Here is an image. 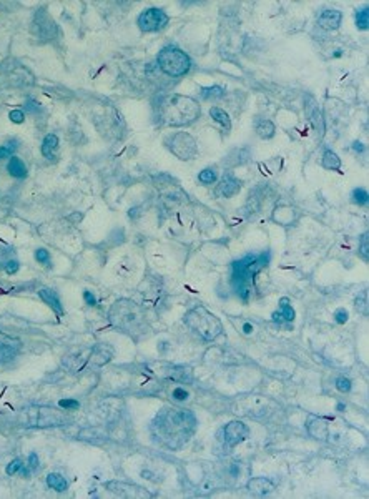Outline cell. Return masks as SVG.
Returning <instances> with one entry per match:
<instances>
[{
	"instance_id": "6da1fadb",
	"label": "cell",
	"mask_w": 369,
	"mask_h": 499,
	"mask_svg": "<svg viewBox=\"0 0 369 499\" xmlns=\"http://www.w3.org/2000/svg\"><path fill=\"white\" fill-rule=\"evenodd\" d=\"M196 429V418L188 409L168 408L157 414L152 423L153 436L163 446L170 449H180L193 436Z\"/></svg>"
},
{
	"instance_id": "7a4b0ae2",
	"label": "cell",
	"mask_w": 369,
	"mask_h": 499,
	"mask_svg": "<svg viewBox=\"0 0 369 499\" xmlns=\"http://www.w3.org/2000/svg\"><path fill=\"white\" fill-rule=\"evenodd\" d=\"M201 108L191 97L186 95H165L160 98L158 115L160 120L168 127H184L193 123L199 117Z\"/></svg>"
},
{
	"instance_id": "3957f363",
	"label": "cell",
	"mask_w": 369,
	"mask_h": 499,
	"mask_svg": "<svg viewBox=\"0 0 369 499\" xmlns=\"http://www.w3.org/2000/svg\"><path fill=\"white\" fill-rule=\"evenodd\" d=\"M269 263V253H259V254H248L238 261L233 263V274H231V284L234 291L243 301H248L249 294L253 289L254 276L261 271Z\"/></svg>"
},
{
	"instance_id": "277c9868",
	"label": "cell",
	"mask_w": 369,
	"mask_h": 499,
	"mask_svg": "<svg viewBox=\"0 0 369 499\" xmlns=\"http://www.w3.org/2000/svg\"><path fill=\"white\" fill-rule=\"evenodd\" d=\"M184 323L206 341H213L223 333V324L219 321V318L203 306L189 309L184 314Z\"/></svg>"
},
{
	"instance_id": "5b68a950",
	"label": "cell",
	"mask_w": 369,
	"mask_h": 499,
	"mask_svg": "<svg viewBox=\"0 0 369 499\" xmlns=\"http://www.w3.org/2000/svg\"><path fill=\"white\" fill-rule=\"evenodd\" d=\"M158 67L163 73H167L168 77L178 78L183 77L189 72L191 68V58L188 57L183 50H180L178 47H173V45H168L160 50L158 57H157Z\"/></svg>"
},
{
	"instance_id": "8992f818",
	"label": "cell",
	"mask_w": 369,
	"mask_h": 499,
	"mask_svg": "<svg viewBox=\"0 0 369 499\" xmlns=\"http://www.w3.org/2000/svg\"><path fill=\"white\" fill-rule=\"evenodd\" d=\"M142 316L140 309L137 308V304H133L132 301H127V299H122V301H117L113 304L112 311H110V319L117 328H122L123 331H133L140 328L142 324Z\"/></svg>"
},
{
	"instance_id": "52a82bcc",
	"label": "cell",
	"mask_w": 369,
	"mask_h": 499,
	"mask_svg": "<svg viewBox=\"0 0 369 499\" xmlns=\"http://www.w3.org/2000/svg\"><path fill=\"white\" fill-rule=\"evenodd\" d=\"M167 145L175 157L180 160H191L198 152L196 140L186 132H177L167 138Z\"/></svg>"
},
{
	"instance_id": "ba28073f",
	"label": "cell",
	"mask_w": 369,
	"mask_h": 499,
	"mask_svg": "<svg viewBox=\"0 0 369 499\" xmlns=\"http://www.w3.org/2000/svg\"><path fill=\"white\" fill-rule=\"evenodd\" d=\"M168 15L165 13V10L162 8H157V7H152V8H147V10H143L142 13L138 15V20H137V23H138V27L142 32H158V30H162L167 27V23H168Z\"/></svg>"
},
{
	"instance_id": "9c48e42d",
	"label": "cell",
	"mask_w": 369,
	"mask_h": 499,
	"mask_svg": "<svg viewBox=\"0 0 369 499\" xmlns=\"http://www.w3.org/2000/svg\"><path fill=\"white\" fill-rule=\"evenodd\" d=\"M105 488L108 489L110 493L117 494L120 498H127V499H147L152 498L147 489L142 486H137V484H130L123 481H108L105 484Z\"/></svg>"
},
{
	"instance_id": "30bf717a",
	"label": "cell",
	"mask_w": 369,
	"mask_h": 499,
	"mask_svg": "<svg viewBox=\"0 0 369 499\" xmlns=\"http://www.w3.org/2000/svg\"><path fill=\"white\" fill-rule=\"evenodd\" d=\"M28 413L32 416H28L27 423L32 424V426H40V428H45V426H52V424H60L63 421L62 414L60 413H55L53 409L50 408H35V409H28Z\"/></svg>"
},
{
	"instance_id": "8fae6325",
	"label": "cell",
	"mask_w": 369,
	"mask_h": 499,
	"mask_svg": "<svg viewBox=\"0 0 369 499\" xmlns=\"http://www.w3.org/2000/svg\"><path fill=\"white\" fill-rule=\"evenodd\" d=\"M223 433H224V443H226L228 448L238 446L239 443H243L249 436L248 426L241 421H229L224 426Z\"/></svg>"
},
{
	"instance_id": "7c38bea8",
	"label": "cell",
	"mask_w": 369,
	"mask_h": 499,
	"mask_svg": "<svg viewBox=\"0 0 369 499\" xmlns=\"http://www.w3.org/2000/svg\"><path fill=\"white\" fill-rule=\"evenodd\" d=\"M239 190H241V182L238 178H234L231 173H226L221 178V182L218 183V187L214 188V193H216V197L229 198L239 193Z\"/></svg>"
},
{
	"instance_id": "4fadbf2b",
	"label": "cell",
	"mask_w": 369,
	"mask_h": 499,
	"mask_svg": "<svg viewBox=\"0 0 369 499\" xmlns=\"http://www.w3.org/2000/svg\"><path fill=\"white\" fill-rule=\"evenodd\" d=\"M341 20H343V13L339 10H334V8H328V10H323V13L319 15V27H323L324 30H336L339 25H341Z\"/></svg>"
},
{
	"instance_id": "5bb4252c",
	"label": "cell",
	"mask_w": 369,
	"mask_h": 499,
	"mask_svg": "<svg viewBox=\"0 0 369 499\" xmlns=\"http://www.w3.org/2000/svg\"><path fill=\"white\" fill-rule=\"evenodd\" d=\"M294 309L293 306L289 304V299L288 298H281L279 299V311L273 313V319L276 323H283V321H288L291 323L294 319Z\"/></svg>"
},
{
	"instance_id": "9a60e30c",
	"label": "cell",
	"mask_w": 369,
	"mask_h": 499,
	"mask_svg": "<svg viewBox=\"0 0 369 499\" xmlns=\"http://www.w3.org/2000/svg\"><path fill=\"white\" fill-rule=\"evenodd\" d=\"M38 296L42 298L43 301L47 303L48 306L53 309L57 316H63L62 303L58 301V298H57V294L53 293V289H50V288H40V289H38Z\"/></svg>"
},
{
	"instance_id": "2e32d148",
	"label": "cell",
	"mask_w": 369,
	"mask_h": 499,
	"mask_svg": "<svg viewBox=\"0 0 369 499\" xmlns=\"http://www.w3.org/2000/svg\"><path fill=\"white\" fill-rule=\"evenodd\" d=\"M248 489L254 494H268L273 491L274 486L266 478H253L248 481Z\"/></svg>"
},
{
	"instance_id": "e0dca14e",
	"label": "cell",
	"mask_w": 369,
	"mask_h": 499,
	"mask_svg": "<svg viewBox=\"0 0 369 499\" xmlns=\"http://www.w3.org/2000/svg\"><path fill=\"white\" fill-rule=\"evenodd\" d=\"M18 346H20V343L17 339H10V338L0 339V358H2L3 361L12 359L15 354H17Z\"/></svg>"
},
{
	"instance_id": "ac0fdd59",
	"label": "cell",
	"mask_w": 369,
	"mask_h": 499,
	"mask_svg": "<svg viewBox=\"0 0 369 499\" xmlns=\"http://www.w3.org/2000/svg\"><path fill=\"white\" fill-rule=\"evenodd\" d=\"M7 170L13 178H25L27 177V167H25V163L18 157H10Z\"/></svg>"
},
{
	"instance_id": "d6986e66",
	"label": "cell",
	"mask_w": 369,
	"mask_h": 499,
	"mask_svg": "<svg viewBox=\"0 0 369 499\" xmlns=\"http://www.w3.org/2000/svg\"><path fill=\"white\" fill-rule=\"evenodd\" d=\"M47 486L55 489V491H58V493H63V491H67V489H68V483H67V479L62 476V474L50 473L48 476H47Z\"/></svg>"
},
{
	"instance_id": "ffe728a7",
	"label": "cell",
	"mask_w": 369,
	"mask_h": 499,
	"mask_svg": "<svg viewBox=\"0 0 369 499\" xmlns=\"http://www.w3.org/2000/svg\"><path fill=\"white\" fill-rule=\"evenodd\" d=\"M209 115H211L213 120H216L218 123H221V127L224 128V132L226 133L231 130V120H229L228 113L224 112V110L218 108V107H211L209 108Z\"/></svg>"
},
{
	"instance_id": "44dd1931",
	"label": "cell",
	"mask_w": 369,
	"mask_h": 499,
	"mask_svg": "<svg viewBox=\"0 0 369 499\" xmlns=\"http://www.w3.org/2000/svg\"><path fill=\"white\" fill-rule=\"evenodd\" d=\"M58 147V137L55 133H48L47 137L43 138V143H42V153L43 157L47 158H53V150Z\"/></svg>"
},
{
	"instance_id": "7402d4cb",
	"label": "cell",
	"mask_w": 369,
	"mask_h": 499,
	"mask_svg": "<svg viewBox=\"0 0 369 499\" xmlns=\"http://www.w3.org/2000/svg\"><path fill=\"white\" fill-rule=\"evenodd\" d=\"M321 165H323V168H326V170H339L341 168V160H339V157L333 152V150H326L323 155Z\"/></svg>"
},
{
	"instance_id": "603a6c76",
	"label": "cell",
	"mask_w": 369,
	"mask_h": 499,
	"mask_svg": "<svg viewBox=\"0 0 369 499\" xmlns=\"http://www.w3.org/2000/svg\"><path fill=\"white\" fill-rule=\"evenodd\" d=\"M254 130H256V133L261 138H271L274 135V125L269 120H259Z\"/></svg>"
},
{
	"instance_id": "cb8c5ba5",
	"label": "cell",
	"mask_w": 369,
	"mask_h": 499,
	"mask_svg": "<svg viewBox=\"0 0 369 499\" xmlns=\"http://www.w3.org/2000/svg\"><path fill=\"white\" fill-rule=\"evenodd\" d=\"M198 180L203 185H213L214 182H216V172H214L213 168H204L203 172H199Z\"/></svg>"
},
{
	"instance_id": "d4e9b609",
	"label": "cell",
	"mask_w": 369,
	"mask_h": 499,
	"mask_svg": "<svg viewBox=\"0 0 369 499\" xmlns=\"http://www.w3.org/2000/svg\"><path fill=\"white\" fill-rule=\"evenodd\" d=\"M356 25H358V28H361V30H366L369 27V10L368 8L359 10L356 13Z\"/></svg>"
},
{
	"instance_id": "484cf974",
	"label": "cell",
	"mask_w": 369,
	"mask_h": 499,
	"mask_svg": "<svg viewBox=\"0 0 369 499\" xmlns=\"http://www.w3.org/2000/svg\"><path fill=\"white\" fill-rule=\"evenodd\" d=\"M15 150H17V140H10V142L5 143L3 147H0V160L12 157Z\"/></svg>"
},
{
	"instance_id": "4316f807",
	"label": "cell",
	"mask_w": 369,
	"mask_h": 499,
	"mask_svg": "<svg viewBox=\"0 0 369 499\" xmlns=\"http://www.w3.org/2000/svg\"><path fill=\"white\" fill-rule=\"evenodd\" d=\"M353 200H354V202H356V203H359V205H366V203H368V200H369L368 192H366V190H364V188H356V190H354V192H353Z\"/></svg>"
},
{
	"instance_id": "83f0119b",
	"label": "cell",
	"mask_w": 369,
	"mask_h": 499,
	"mask_svg": "<svg viewBox=\"0 0 369 499\" xmlns=\"http://www.w3.org/2000/svg\"><path fill=\"white\" fill-rule=\"evenodd\" d=\"M359 253H361V256L364 259H368L369 256V237H368V233H364L361 240H359Z\"/></svg>"
},
{
	"instance_id": "f1b7e54d",
	"label": "cell",
	"mask_w": 369,
	"mask_h": 499,
	"mask_svg": "<svg viewBox=\"0 0 369 499\" xmlns=\"http://www.w3.org/2000/svg\"><path fill=\"white\" fill-rule=\"evenodd\" d=\"M203 97L204 98H209V97H221L223 95V90L221 87H209V88H203Z\"/></svg>"
},
{
	"instance_id": "f546056e",
	"label": "cell",
	"mask_w": 369,
	"mask_h": 499,
	"mask_svg": "<svg viewBox=\"0 0 369 499\" xmlns=\"http://www.w3.org/2000/svg\"><path fill=\"white\" fill-rule=\"evenodd\" d=\"M336 388L339 389L341 393H348L349 389H351V381H349L348 378H338V381H336Z\"/></svg>"
},
{
	"instance_id": "4dcf8cb0",
	"label": "cell",
	"mask_w": 369,
	"mask_h": 499,
	"mask_svg": "<svg viewBox=\"0 0 369 499\" xmlns=\"http://www.w3.org/2000/svg\"><path fill=\"white\" fill-rule=\"evenodd\" d=\"M22 464H23L22 459H13V461L7 466V474H8V476H13L15 473H18V469L22 468Z\"/></svg>"
},
{
	"instance_id": "1f68e13d",
	"label": "cell",
	"mask_w": 369,
	"mask_h": 499,
	"mask_svg": "<svg viewBox=\"0 0 369 499\" xmlns=\"http://www.w3.org/2000/svg\"><path fill=\"white\" fill-rule=\"evenodd\" d=\"M334 319H336V323L339 324H344L348 321V311L344 308H339L336 309V313H334Z\"/></svg>"
},
{
	"instance_id": "d6a6232c",
	"label": "cell",
	"mask_w": 369,
	"mask_h": 499,
	"mask_svg": "<svg viewBox=\"0 0 369 499\" xmlns=\"http://www.w3.org/2000/svg\"><path fill=\"white\" fill-rule=\"evenodd\" d=\"M58 406L65 409H77L80 406V403L75 401V399H62V401H58Z\"/></svg>"
},
{
	"instance_id": "836d02e7",
	"label": "cell",
	"mask_w": 369,
	"mask_h": 499,
	"mask_svg": "<svg viewBox=\"0 0 369 499\" xmlns=\"http://www.w3.org/2000/svg\"><path fill=\"white\" fill-rule=\"evenodd\" d=\"M18 266H20V264H18V261H17V259H8V261L7 263H5V271H7L8 274H13V273H17L18 271Z\"/></svg>"
},
{
	"instance_id": "e575fe53",
	"label": "cell",
	"mask_w": 369,
	"mask_h": 499,
	"mask_svg": "<svg viewBox=\"0 0 369 499\" xmlns=\"http://www.w3.org/2000/svg\"><path fill=\"white\" fill-rule=\"evenodd\" d=\"M35 258H37L40 263H48L50 261V254H48L47 250H43V248H38L37 251H35Z\"/></svg>"
},
{
	"instance_id": "d590c367",
	"label": "cell",
	"mask_w": 369,
	"mask_h": 499,
	"mask_svg": "<svg viewBox=\"0 0 369 499\" xmlns=\"http://www.w3.org/2000/svg\"><path fill=\"white\" fill-rule=\"evenodd\" d=\"M8 117H10V120H12V122H15V123H22L23 120H25V115H23L22 110H12Z\"/></svg>"
},
{
	"instance_id": "8d00e7d4",
	"label": "cell",
	"mask_w": 369,
	"mask_h": 499,
	"mask_svg": "<svg viewBox=\"0 0 369 499\" xmlns=\"http://www.w3.org/2000/svg\"><path fill=\"white\" fill-rule=\"evenodd\" d=\"M173 398L175 399H180V401H183V399L188 398V393L184 391V389H182V388H177V389H173Z\"/></svg>"
},
{
	"instance_id": "74e56055",
	"label": "cell",
	"mask_w": 369,
	"mask_h": 499,
	"mask_svg": "<svg viewBox=\"0 0 369 499\" xmlns=\"http://www.w3.org/2000/svg\"><path fill=\"white\" fill-rule=\"evenodd\" d=\"M83 298H85V301H87L88 304H95V303H97V298H95L93 293H90V291H85L83 293Z\"/></svg>"
},
{
	"instance_id": "f35d334b",
	"label": "cell",
	"mask_w": 369,
	"mask_h": 499,
	"mask_svg": "<svg viewBox=\"0 0 369 499\" xmlns=\"http://www.w3.org/2000/svg\"><path fill=\"white\" fill-rule=\"evenodd\" d=\"M38 466V459H37V454H30V468L35 469Z\"/></svg>"
},
{
	"instance_id": "ab89813d",
	"label": "cell",
	"mask_w": 369,
	"mask_h": 499,
	"mask_svg": "<svg viewBox=\"0 0 369 499\" xmlns=\"http://www.w3.org/2000/svg\"><path fill=\"white\" fill-rule=\"evenodd\" d=\"M353 148L356 150V152H363V150H364V145H363L361 142H354Z\"/></svg>"
},
{
	"instance_id": "60d3db41",
	"label": "cell",
	"mask_w": 369,
	"mask_h": 499,
	"mask_svg": "<svg viewBox=\"0 0 369 499\" xmlns=\"http://www.w3.org/2000/svg\"><path fill=\"white\" fill-rule=\"evenodd\" d=\"M251 324H244V333H251Z\"/></svg>"
}]
</instances>
